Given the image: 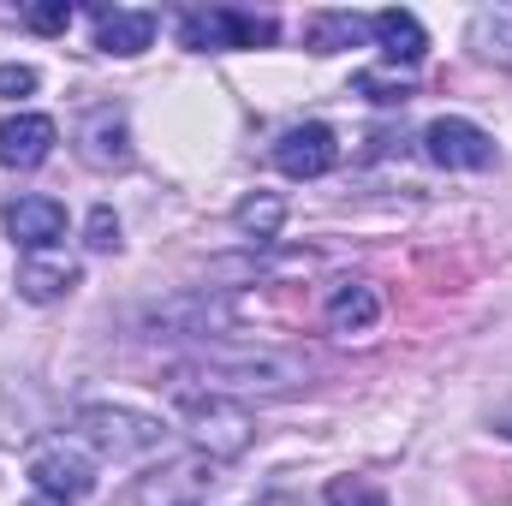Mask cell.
<instances>
[{"label": "cell", "mask_w": 512, "mask_h": 506, "mask_svg": "<svg viewBox=\"0 0 512 506\" xmlns=\"http://www.w3.org/2000/svg\"><path fill=\"white\" fill-rule=\"evenodd\" d=\"M24 24L42 36H60L72 24V0H36V6H24Z\"/></svg>", "instance_id": "cell-22"}, {"label": "cell", "mask_w": 512, "mask_h": 506, "mask_svg": "<svg viewBox=\"0 0 512 506\" xmlns=\"http://www.w3.org/2000/svg\"><path fill=\"white\" fill-rule=\"evenodd\" d=\"M30 90H36L30 66H0V96H30Z\"/></svg>", "instance_id": "cell-24"}, {"label": "cell", "mask_w": 512, "mask_h": 506, "mask_svg": "<svg viewBox=\"0 0 512 506\" xmlns=\"http://www.w3.org/2000/svg\"><path fill=\"white\" fill-rule=\"evenodd\" d=\"M179 423L191 435L197 453H209L215 465L251 453L256 441V417L245 399H227V393H209V387H179Z\"/></svg>", "instance_id": "cell-2"}, {"label": "cell", "mask_w": 512, "mask_h": 506, "mask_svg": "<svg viewBox=\"0 0 512 506\" xmlns=\"http://www.w3.org/2000/svg\"><path fill=\"white\" fill-rule=\"evenodd\" d=\"M0 221H6L12 245H24L30 256L54 251L66 239V203H54V197H18V203H6Z\"/></svg>", "instance_id": "cell-9"}, {"label": "cell", "mask_w": 512, "mask_h": 506, "mask_svg": "<svg viewBox=\"0 0 512 506\" xmlns=\"http://www.w3.org/2000/svg\"><path fill=\"white\" fill-rule=\"evenodd\" d=\"M233 322V304L209 298V292H185L161 310H149V328H167V334H209V328H227Z\"/></svg>", "instance_id": "cell-14"}, {"label": "cell", "mask_w": 512, "mask_h": 506, "mask_svg": "<svg viewBox=\"0 0 512 506\" xmlns=\"http://www.w3.org/2000/svg\"><path fill=\"white\" fill-rule=\"evenodd\" d=\"M149 42H155V12H131V6H102V12H96V48H102V54L131 60V54H143Z\"/></svg>", "instance_id": "cell-15"}, {"label": "cell", "mask_w": 512, "mask_h": 506, "mask_svg": "<svg viewBox=\"0 0 512 506\" xmlns=\"http://www.w3.org/2000/svg\"><path fill=\"white\" fill-rule=\"evenodd\" d=\"M72 286H78V262H42V256H30L18 268V298H30V304H54Z\"/></svg>", "instance_id": "cell-16"}, {"label": "cell", "mask_w": 512, "mask_h": 506, "mask_svg": "<svg viewBox=\"0 0 512 506\" xmlns=\"http://www.w3.org/2000/svg\"><path fill=\"white\" fill-rule=\"evenodd\" d=\"M322 322H328L334 334H370V328L382 322V292H376L370 280H340V286H328V298H322Z\"/></svg>", "instance_id": "cell-11"}, {"label": "cell", "mask_w": 512, "mask_h": 506, "mask_svg": "<svg viewBox=\"0 0 512 506\" xmlns=\"http://www.w3.org/2000/svg\"><path fill=\"white\" fill-rule=\"evenodd\" d=\"M30 506H60V501H48V495H36V501H30Z\"/></svg>", "instance_id": "cell-25"}, {"label": "cell", "mask_w": 512, "mask_h": 506, "mask_svg": "<svg viewBox=\"0 0 512 506\" xmlns=\"http://www.w3.org/2000/svg\"><path fill=\"white\" fill-rule=\"evenodd\" d=\"M84 245H90V251H120V215H114V209H96Z\"/></svg>", "instance_id": "cell-23"}, {"label": "cell", "mask_w": 512, "mask_h": 506, "mask_svg": "<svg viewBox=\"0 0 512 506\" xmlns=\"http://www.w3.org/2000/svg\"><path fill=\"white\" fill-rule=\"evenodd\" d=\"M364 30H370V24H364L358 12H316V18L304 24V42H310L316 54H340V48H352Z\"/></svg>", "instance_id": "cell-19"}, {"label": "cell", "mask_w": 512, "mask_h": 506, "mask_svg": "<svg viewBox=\"0 0 512 506\" xmlns=\"http://www.w3.org/2000/svg\"><path fill=\"white\" fill-rule=\"evenodd\" d=\"M334 161H340V137L322 120L280 131V143H274V167L286 179H322V173H334Z\"/></svg>", "instance_id": "cell-8"}, {"label": "cell", "mask_w": 512, "mask_h": 506, "mask_svg": "<svg viewBox=\"0 0 512 506\" xmlns=\"http://www.w3.org/2000/svg\"><path fill=\"white\" fill-rule=\"evenodd\" d=\"M72 441H84L96 459H149L167 447V423L149 417V411H131V405H84L78 411V429Z\"/></svg>", "instance_id": "cell-3"}, {"label": "cell", "mask_w": 512, "mask_h": 506, "mask_svg": "<svg viewBox=\"0 0 512 506\" xmlns=\"http://www.w3.org/2000/svg\"><path fill=\"white\" fill-rule=\"evenodd\" d=\"M54 120L48 114H6L0 120V167H12V173H30V167H42L48 155H54Z\"/></svg>", "instance_id": "cell-10"}, {"label": "cell", "mask_w": 512, "mask_h": 506, "mask_svg": "<svg viewBox=\"0 0 512 506\" xmlns=\"http://www.w3.org/2000/svg\"><path fill=\"white\" fill-rule=\"evenodd\" d=\"M423 155L447 173H483L495 161V137L471 120H459V114H441L423 126Z\"/></svg>", "instance_id": "cell-7"}, {"label": "cell", "mask_w": 512, "mask_h": 506, "mask_svg": "<svg viewBox=\"0 0 512 506\" xmlns=\"http://www.w3.org/2000/svg\"><path fill=\"white\" fill-rule=\"evenodd\" d=\"M179 42L197 48V54H215V48H262V42H274V18L233 12V6L185 12V18H179Z\"/></svg>", "instance_id": "cell-6"}, {"label": "cell", "mask_w": 512, "mask_h": 506, "mask_svg": "<svg viewBox=\"0 0 512 506\" xmlns=\"http://www.w3.org/2000/svg\"><path fill=\"white\" fill-rule=\"evenodd\" d=\"M322 506H387V495L376 483H364V477H340V483H328Z\"/></svg>", "instance_id": "cell-21"}, {"label": "cell", "mask_w": 512, "mask_h": 506, "mask_svg": "<svg viewBox=\"0 0 512 506\" xmlns=\"http://www.w3.org/2000/svg\"><path fill=\"white\" fill-rule=\"evenodd\" d=\"M370 42L382 48L387 66H417L423 54H429V30L417 24V12H405V6H387L370 18Z\"/></svg>", "instance_id": "cell-13"}, {"label": "cell", "mask_w": 512, "mask_h": 506, "mask_svg": "<svg viewBox=\"0 0 512 506\" xmlns=\"http://www.w3.org/2000/svg\"><path fill=\"white\" fill-rule=\"evenodd\" d=\"M24 477L36 483V495L72 506L96 489V453H90L84 441H72V435H54V441H36V447H30Z\"/></svg>", "instance_id": "cell-4"}, {"label": "cell", "mask_w": 512, "mask_h": 506, "mask_svg": "<svg viewBox=\"0 0 512 506\" xmlns=\"http://www.w3.org/2000/svg\"><path fill=\"white\" fill-rule=\"evenodd\" d=\"M471 48H477L483 60L512 66V0L507 6H483V12L471 18Z\"/></svg>", "instance_id": "cell-18"}, {"label": "cell", "mask_w": 512, "mask_h": 506, "mask_svg": "<svg viewBox=\"0 0 512 506\" xmlns=\"http://www.w3.org/2000/svg\"><path fill=\"white\" fill-rule=\"evenodd\" d=\"M215 471H221V465L191 447V453L161 459L155 471H143L126 495H120V506H203L209 489H215Z\"/></svg>", "instance_id": "cell-5"}, {"label": "cell", "mask_w": 512, "mask_h": 506, "mask_svg": "<svg viewBox=\"0 0 512 506\" xmlns=\"http://www.w3.org/2000/svg\"><path fill=\"white\" fill-rule=\"evenodd\" d=\"M78 155L96 167V173H108V167H126L131 161V126L120 108H96L84 126H78Z\"/></svg>", "instance_id": "cell-12"}, {"label": "cell", "mask_w": 512, "mask_h": 506, "mask_svg": "<svg viewBox=\"0 0 512 506\" xmlns=\"http://www.w3.org/2000/svg\"><path fill=\"white\" fill-rule=\"evenodd\" d=\"M352 90L370 96V102H382V108H405L411 102V78H399V72H358Z\"/></svg>", "instance_id": "cell-20"}, {"label": "cell", "mask_w": 512, "mask_h": 506, "mask_svg": "<svg viewBox=\"0 0 512 506\" xmlns=\"http://www.w3.org/2000/svg\"><path fill=\"white\" fill-rule=\"evenodd\" d=\"M233 227H239L245 239H256V245H274L280 227H286V203H280L274 191H256V197H245V203L233 209Z\"/></svg>", "instance_id": "cell-17"}, {"label": "cell", "mask_w": 512, "mask_h": 506, "mask_svg": "<svg viewBox=\"0 0 512 506\" xmlns=\"http://www.w3.org/2000/svg\"><path fill=\"white\" fill-rule=\"evenodd\" d=\"M191 376H203L209 393H227V399H280V393H298L310 370L292 358V352H268V346H256V352H203L197 364H191Z\"/></svg>", "instance_id": "cell-1"}]
</instances>
